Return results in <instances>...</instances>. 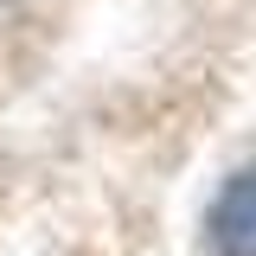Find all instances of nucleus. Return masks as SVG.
<instances>
[{
  "mask_svg": "<svg viewBox=\"0 0 256 256\" xmlns=\"http://www.w3.org/2000/svg\"><path fill=\"white\" fill-rule=\"evenodd\" d=\"M212 244H218V256H256V166H244V173L218 192Z\"/></svg>",
  "mask_w": 256,
  "mask_h": 256,
  "instance_id": "1",
  "label": "nucleus"
}]
</instances>
